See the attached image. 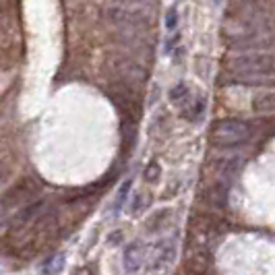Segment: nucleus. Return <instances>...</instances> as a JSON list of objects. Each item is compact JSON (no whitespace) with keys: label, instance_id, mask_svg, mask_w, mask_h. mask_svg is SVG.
<instances>
[{"label":"nucleus","instance_id":"obj_16","mask_svg":"<svg viewBox=\"0 0 275 275\" xmlns=\"http://www.w3.org/2000/svg\"><path fill=\"white\" fill-rule=\"evenodd\" d=\"M166 25H168V29H174L178 25V11L176 9H170L168 19H166Z\"/></svg>","mask_w":275,"mask_h":275},{"label":"nucleus","instance_id":"obj_12","mask_svg":"<svg viewBox=\"0 0 275 275\" xmlns=\"http://www.w3.org/2000/svg\"><path fill=\"white\" fill-rule=\"evenodd\" d=\"M203 112H205V102H203L201 98L191 100V106L185 110V114H187V118H189V120H201Z\"/></svg>","mask_w":275,"mask_h":275},{"label":"nucleus","instance_id":"obj_13","mask_svg":"<svg viewBox=\"0 0 275 275\" xmlns=\"http://www.w3.org/2000/svg\"><path fill=\"white\" fill-rule=\"evenodd\" d=\"M170 100H172L174 104H185L187 100H191V96H189V87H187L185 83H178V85L170 91Z\"/></svg>","mask_w":275,"mask_h":275},{"label":"nucleus","instance_id":"obj_11","mask_svg":"<svg viewBox=\"0 0 275 275\" xmlns=\"http://www.w3.org/2000/svg\"><path fill=\"white\" fill-rule=\"evenodd\" d=\"M172 257V242H162L157 246V253L153 259V267H164Z\"/></svg>","mask_w":275,"mask_h":275},{"label":"nucleus","instance_id":"obj_8","mask_svg":"<svg viewBox=\"0 0 275 275\" xmlns=\"http://www.w3.org/2000/svg\"><path fill=\"white\" fill-rule=\"evenodd\" d=\"M124 269L128 273H134L143 267V246L139 242H132L124 248Z\"/></svg>","mask_w":275,"mask_h":275},{"label":"nucleus","instance_id":"obj_17","mask_svg":"<svg viewBox=\"0 0 275 275\" xmlns=\"http://www.w3.org/2000/svg\"><path fill=\"white\" fill-rule=\"evenodd\" d=\"M128 189H130V182H126V185L120 189V193H118V199H116V209H120V205L124 203V195L128 193Z\"/></svg>","mask_w":275,"mask_h":275},{"label":"nucleus","instance_id":"obj_4","mask_svg":"<svg viewBox=\"0 0 275 275\" xmlns=\"http://www.w3.org/2000/svg\"><path fill=\"white\" fill-rule=\"evenodd\" d=\"M147 5H124V3H114V5H106L104 7V15L114 21V23H120V25L132 27V25H139L147 19L145 15Z\"/></svg>","mask_w":275,"mask_h":275},{"label":"nucleus","instance_id":"obj_5","mask_svg":"<svg viewBox=\"0 0 275 275\" xmlns=\"http://www.w3.org/2000/svg\"><path fill=\"white\" fill-rule=\"evenodd\" d=\"M242 162H244L242 153L232 151V149H221L219 153H215V155L211 157V168H213V172H215L221 180H223V178L227 180V178H232V176L240 170Z\"/></svg>","mask_w":275,"mask_h":275},{"label":"nucleus","instance_id":"obj_15","mask_svg":"<svg viewBox=\"0 0 275 275\" xmlns=\"http://www.w3.org/2000/svg\"><path fill=\"white\" fill-rule=\"evenodd\" d=\"M166 219H168V211H162V213H155V215H153V219H149V221H147V227H149V230L153 232V230H155V225H159V227H162Z\"/></svg>","mask_w":275,"mask_h":275},{"label":"nucleus","instance_id":"obj_18","mask_svg":"<svg viewBox=\"0 0 275 275\" xmlns=\"http://www.w3.org/2000/svg\"><path fill=\"white\" fill-rule=\"evenodd\" d=\"M3 178H5V170L0 168V182H3Z\"/></svg>","mask_w":275,"mask_h":275},{"label":"nucleus","instance_id":"obj_7","mask_svg":"<svg viewBox=\"0 0 275 275\" xmlns=\"http://www.w3.org/2000/svg\"><path fill=\"white\" fill-rule=\"evenodd\" d=\"M114 68H116V73L120 75V79H122L126 85H134V83H139V81L145 79V71H143V68L136 64V62H132L130 58L118 60Z\"/></svg>","mask_w":275,"mask_h":275},{"label":"nucleus","instance_id":"obj_9","mask_svg":"<svg viewBox=\"0 0 275 275\" xmlns=\"http://www.w3.org/2000/svg\"><path fill=\"white\" fill-rule=\"evenodd\" d=\"M227 81H232L234 85H275V75H230L227 73Z\"/></svg>","mask_w":275,"mask_h":275},{"label":"nucleus","instance_id":"obj_2","mask_svg":"<svg viewBox=\"0 0 275 275\" xmlns=\"http://www.w3.org/2000/svg\"><path fill=\"white\" fill-rule=\"evenodd\" d=\"M230 75H275V54L244 52L230 58Z\"/></svg>","mask_w":275,"mask_h":275},{"label":"nucleus","instance_id":"obj_6","mask_svg":"<svg viewBox=\"0 0 275 275\" xmlns=\"http://www.w3.org/2000/svg\"><path fill=\"white\" fill-rule=\"evenodd\" d=\"M45 215H50V205L48 201H33L27 207H23L17 215H15V225H31L35 221H43Z\"/></svg>","mask_w":275,"mask_h":275},{"label":"nucleus","instance_id":"obj_1","mask_svg":"<svg viewBox=\"0 0 275 275\" xmlns=\"http://www.w3.org/2000/svg\"><path fill=\"white\" fill-rule=\"evenodd\" d=\"M255 134V126L248 120H217L211 128V139L217 147L221 149H232V147H240L246 145Z\"/></svg>","mask_w":275,"mask_h":275},{"label":"nucleus","instance_id":"obj_10","mask_svg":"<svg viewBox=\"0 0 275 275\" xmlns=\"http://www.w3.org/2000/svg\"><path fill=\"white\" fill-rule=\"evenodd\" d=\"M255 114H275V91H265L253 98Z\"/></svg>","mask_w":275,"mask_h":275},{"label":"nucleus","instance_id":"obj_3","mask_svg":"<svg viewBox=\"0 0 275 275\" xmlns=\"http://www.w3.org/2000/svg\"><path fill=\"white\" fill-rule=\"evenodd\" d=\"M35 195H37V185L31 178H23L3 195L0 205H3L5 209H23L33 203Z\"/></svg>","mask_w":275,"mask_h":275},{"label":"nucleus","instance_id":"obj_14","mask_svg":"<svg viewBox=\"0 0 275 275\" xmlns=\"http://www.w3.org/2000/svg\"><path fill=\"white\" fill-rule=\"evenodd\" d=\"M159 174H162V170H159L157 162H151V164L145 168V172H143V176H145L147 182H157V180H159Z\"/></svg>","mask_w":275,"mask_h":275}]
</instances>
